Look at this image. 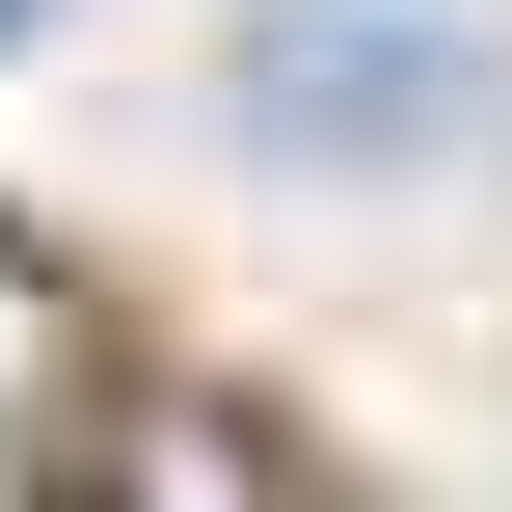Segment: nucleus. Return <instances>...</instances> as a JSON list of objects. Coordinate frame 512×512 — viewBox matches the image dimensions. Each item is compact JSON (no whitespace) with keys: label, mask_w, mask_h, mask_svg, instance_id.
Wrapping results in <instances>:
<instances>
[{"label":"nucleus","mask_w":512,"mask_h":512,"mask_svg":"<svg viewBox=\"0 0 512 512\" xmlns=\"http://www.w3.org/2000/svg\"><path fill=\"white\" fill-rule=\"evenodd\" d=\"M243 108H270V135H324V162H405V135H459V81H432L405 27H351V0H297Z\"/></svg>","instance_id":"obj_1"}]
</instances>
